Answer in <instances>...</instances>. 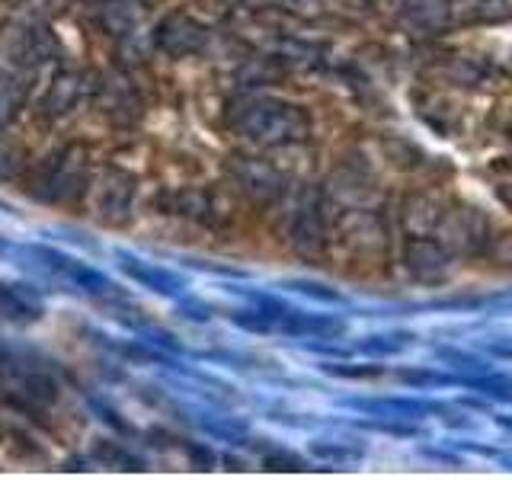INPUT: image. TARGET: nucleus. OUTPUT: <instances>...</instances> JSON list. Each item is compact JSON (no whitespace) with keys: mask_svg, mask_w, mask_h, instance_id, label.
<instances>
[{"mask_svg":"<svg viewBox=\"0 0 512 480\" xmlns=\"http://www.w3.org/2000/svg\"><path fill=\"white\" fill-rule=\"evenodd\" d=\"M80 93H84V80H80L77 74H64V77L55 80L52 90H48L42 112H45V116H61V112L74 109V103L80 100Z\"/></svg>","mask_w":512,"mask_h":480,"instance_id":"nucleus-6","label":"nucleus"},{"mask_svg":"<svg viewBox=\"0 0 512 480\" xmlns=\"http://www.w3.org/2000/svg\"><path fill=\"white\" fill-rule=\"evenodd\" d=\"M157 45L167 48L173 55H189L202 45V29L189 20V16H170L164 26L157 29Z\"/></svg>","mask_w":512,"mask_h":480,"instance_id":"nucleus-4","label":"nucleus"},{"mask_svg":"<svg viewBox=\"0 0 512 480\" xmlns=\"http://www.w3.org/2000/svg\"><path fill=\"white\" fill-rule=\"evenodd\" d=\"M237 135L247 141L260 144V148H272V144H288L304 138L308 119L301 116L295 106H285L279 100H244L231 116Z\"/></svg>","mask_w":512,"mask_h":480,"instance_id":"nucleus-1","label":"nucleus"},{"mask_svg":"<svg viewBox=\"0 0 512 480\" xmlns=\"http://www.w3.org/2000/svg\"><path fill=\"white\" fill-rule=\"evenodd\" d=\"M132 176L125 173H109L106 183L100 186V192H96V215H100L103 221H122L128 215V205H132Z\"/></svg>","mask_w":512,"mask_h":480,"instance_id":"nucleus-3","label":"nucleus"},{"mask_svg":"<svg viewBox=\"0 0 512 480\" xmlns=\"http://www.w3.org/2000/svg\"><path fill=\"white\" fill-rule=\"evenodd\" d=\"M23 96H26V90L20 80H13L10 74H0V132H4L16 112H20Z\"/></svg>","mask_w":512,"mask_h":480,"instance_id":"nucleus-7","label":"nucleus"},{"mask_svg":"<svg viewBox=\"0 0 512 480\" xmlns=\"http://www.w3.org/2000/svg\"><path fill=\"white\" fill-rule=\"evenodd\" d=\"M87 183L90 173L84 160L74 151H61L32 170L29 192L42 202H74L77 196H84Z\"/></svg>","mask_w":512,"mask_h":480,"instance_id":"nucleus-2","label":"nucleus"},{"mask_svg":"<svg viewBox=\"0 0 512 480\" xmlns=\"http://www.w3.org/2000/svg\"><path fill=\"white\" fill-rule=\"evenodd\" d=\"M42 314V301L26 292L20 285L0 282V317L16 320V324H29V320H39Z\"/></svg>","mask_w":512,"mask_h":480,"instance_id":"nucleus-5","label":"nucleus"}]
</instances>
